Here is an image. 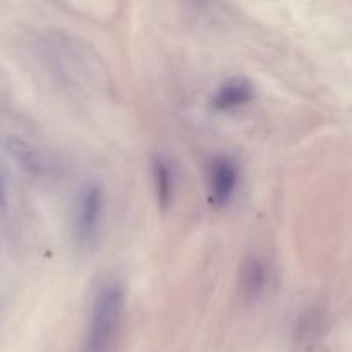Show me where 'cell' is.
<instances>
[{"mask_svg": "<svg viewBox=\"0 0 352 352\" xmlns=\"http://www.w3.org/2000/svg\"><path fill=\"white\" fill-rule=\"evenodd\" d=\"M127 306L126 285L120 278H107L96 287L86 318L82 352H112L122 329Z\"/></svg>", "mask_w": 352, "mask_h": 352, "instance_id": "6da1fadb", "label": "cell"}, {"mask_svg": "<svg viewBox=\"0 0 352 352\" xmlns=\"http://www.w3.org/2000/svg\"><path fill=\"white\" fill-rule=\"evenodd\" d=\"M239 165L227 155H219L212 160L208 170V196L210 203L222 208L230 203L239 186Z\"/></svg>", "mask_w": 352, "mask_h": 352, "instance_id": "3957f363", "label": "cell"}, {"mask_svg": "<svg viewBox=\"0 0 352 352\" xmlns=\"http://www.w3.org/2000/svg\"><path fill=\"white\" fill-rule=\"evenodd\" d=\"M7 150L26 174L33 175V177H43L47 174L48 165L45 162V157L28 141L21 140V138H10L7 141Z\"/></svg>", "mask_w": 352, "mask_h": 352, "instance_id": "52a82bcc", "label": "cell"}, {"mask_svg": "<svg viewBox=\"0 0 352 352\" xmlns=\"http://www.w3.org/2000/svg\"><path fill=\"white\" fill-rule=\"evenodd\" d=\"M268 284L267 263L260 256L246 258L239 275V287L244 299L254 301L265 292Z\"/></svg>", "mask_w": 352, "mask_h": 352, "instance_id": "5b68a950", "label": "cell"}, {"mask_svg": "<svg viewBox=\"0 0 352 352\" xmlns=\"http://www.w3.org/2000/svg\"><path fill=\"white\" fill-rule=\"evenodd\" d=\"M151 177H153L155 198L162 210H167L172 205L175 191V175L172 164L162 155L151 158Z\"/></svg>", "mask_w": 352, "mask_h": 352, "instance_id": "8992f818", "label": "cell"}, {"mask_svg": "<svg viewBox=\"0 0 352 352\" xmlns=\"http://www.w3.org/2000/svg\"><path fill=\"white\" fill-rule=\"evenodd\" d=\"M256 96L254 85L246 78H230L219 86L212 96V107L217 112H230L246 107Z\"/></svg>", "mask_w": 352, "mask_h": 352, "instance_id": "277c9868", "label": "cell"}, {"mask_svg": "<svg viewBox=\"0 0 352 352\" xmlns=\"http://www.w3.org/2000/svg\"><path fill=\"white\" fill-rule=\"evenodd\" d=\"M107 195L100 182L89 181L79 189L74 206V236L81 248L95 246L105 219Z\"/></svg>", "mask_w": 352, "mask_h": 352, "instance_id": "7a4b0ae2", "label": "cell"}, {"mask_svg": "<svg viewBox=\"0 0 352 352\" xmlns=\"http://www.w3.org/2000/svg\"><path fill=\"white\" fill-rule=\"evenodd\" d=\"M3 205H6V195H3L2 179H0V208H3Z\"/></svg>", "mask_w": 352, "mask_h": 352, "instance_id": "ba28073f", "label": "cell"}]
</instances>
